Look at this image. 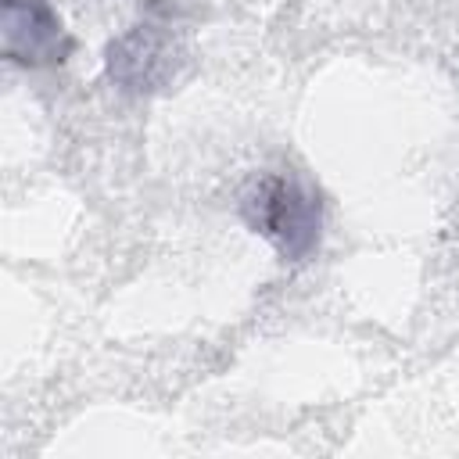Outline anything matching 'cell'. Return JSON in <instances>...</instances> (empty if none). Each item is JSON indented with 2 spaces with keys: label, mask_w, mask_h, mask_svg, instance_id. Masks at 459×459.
Wrapping results in <instances>:
<instances>
[{
  "label": "cell",
  "mask_w": 459,
  "mask_h": 459,
  "mask_svg": "<svg viewBox=\"0 0 459 459\" xmlns=\"http://www.w3.org/2000/svg\"><path fill=\"white\" fill-rule=\"evenodd\" d=\"M255 226L273 237L287 255H301L312 247L319 233V204L290 179H269L255 197Z\"/></svg>",
  "instance_id": "1"
}]
</instances>
